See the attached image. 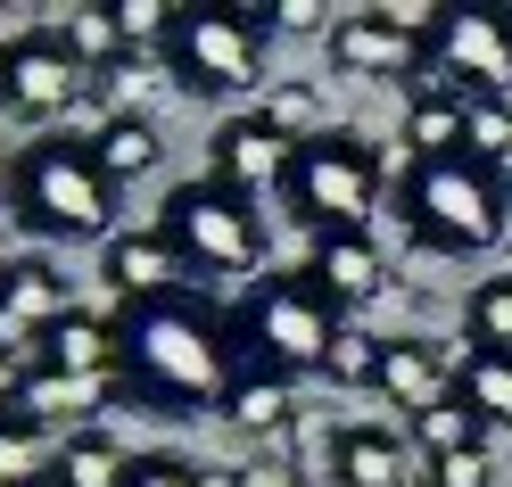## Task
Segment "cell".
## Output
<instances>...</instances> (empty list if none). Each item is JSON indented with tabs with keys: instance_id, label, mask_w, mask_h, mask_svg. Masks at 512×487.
<instances>
[{
	"instance_id": "cell-24",
	"label": "cell",
	"mask_w": 512,
	"mask_h": 487,
	"mask_svg": "<svg viewBox=\"0 0 512 487\" xmlns=\"http://www.w3.org/2000/svg\"><path fill=\"white\" fill-rule=\"evenodd\" d=\"M124 471H133V454H124L108 430H75L58 438V487H124Z\"/></svg>"
},
{
	"instance_id": "cell-8",
	"label": "cell",
	"mask_w": 512,
	"mask_h": 487,
	"mask_svg": "<svg viewBox=\"0 0 512 487\" xmlns=\"http://www.w3.org/2000/svg\"><path fill=\"white\" fill-rule=\"evenodd\" d=\"M430 83L455 100H512V9L504 0H455L430 25Z\"/></svg>"
},
{
	"instance_id": "cell-31",
	"label": "cell",
	"mask_w": 512,
	"mask_h": 487,
	"mask_svg": "<svg viewBox=\"0 0 512 487\" xmlns=\"http://www.w3.org/2000/svg\"><path fill=\"white\" fill-rule=\"evenodd\" d=\"M108 9H116V25H124V42H133V58L141 50H166V34H174V0H108Z\"/></svg>"
},
{
	"instance_id": "cell-22",
	"label": "cell",
	"mask_w": 512,
	"mask_h": 487,
	"mask_svg": "<svg viewBox=\"0 0 512 487\" xmlns=\"http://www.w3.org/2000/svg\"><path fill=\"white\" fill-rule=\"evenodd\" d=\"M405 438L422 446V463H446V454H471V446H488V421H479L463 397H438L430 413H413V421H405Z\"/></svg>"
},
{
	"instance_id": "cell-23",
	"label": "cell",
	"mask_w": 512,
	"mask_h": 487,
	"mask_svg": "<svg viewBox=\"0 0 512 487\" xmlns=\"http://www.w3.org/2000/svg\"><path fill=\"white\" fill-rule=\"evenodd\" d=\"M223 421H240V430H256V438H281L290 430V380L240 364V380L223 388Z\"/></svg>"
},
{
	"instance_id": "cell-16",
	"label": "cell",
	"mask_w": 512,
	"mask_h": 487,
	"mask_svg": "<svg viewBox=\"0 0 512 487\" xmlns=\"http://www.w3.org/2000/svg\"><path fill=\"white\" fill-rule=\"evenodd\" d=\"M124 397V380H83V372H58V364H25L17 372V413L42 421V430H58L67 413H100Z\"/></svg>"
},
{
	"instance_id": "cell-20",
	"label": "cell",
	"mask_w": 512,
	"mask_h": 487,
	"mask_svg": "<svg viewBox=\"0 0 512 487\" xmlns=\"http://www.w3.org/2000/svg\"><path fill=\"white\" fill-rule=\"evenodd\" d=\"M405 149L413 157H463V100H455V91L422 83L405 100Z\"/></svg>"
},
{
	"instance_id": "cell-28",
	"label": "cell",
	"mask_w": 512,
	"mask_h": 487,
	"mask_svg": "<svg viewBox=\"0 0 512 487\" xmlns=\"http://www.w3.org/2000/svg\"><path fill=\"white\" fill-rule=\"evenodd\" d=\"M463 157L512 174V100H463Z\"/></svg>"
},
{
	"instance_id": "cell-18",
	"label": "cell",
	"mask_w": 512,
	"mask_h": 487,
	"mask_svg": "<svg viewBox=\"0 0 512 487\" xmlns=\"http://www.w3.org/2000/svg\"><path fill=\"white\" fill-rule=\"evenodd\" d=\"M331 479H339V487H405L397 430H380V421L339 430V438H331Z\"/></svg>"
},
{
	"instance_id": "cell-14",
	"label": "cell",
	"mask_w": 512,
	"mask_h": 487,
	"mask_svg": "<svg viewBox=\"0 0 512 487\" xmlns=\"http://www.w3.org/2000/svg\"><path fill=\"white\" fill-rule=\"evenodd\" d=\"M281 166H290V141H273L256 116H223L215 124V141H207V174L215 182H232L256 199V182H281Z\"/></svg>"
},
{
	"instance_id": "cell-12",
	"label": "cell",
	"mask_w": 512,
	"mask_h": 487,
	"mask_svg": "<svg viewBox=\"0 0 512 487\" xmlns=\"http://www.w3.org/2000/svg\"><path fill=\"white\" fill-rule=\"evenodd\" d=\"M100 273H108V289L124 306H149V298H182V281H190V265H182V248L157 232H116L108 240V256H100Z\"/></svg>"
},
{
	"instance_id": "cell-37",
	"label": "cell",
	"mask_w": 512,
	"mask_h": 487,
	"mask_svg": "<svg viewBox=\"0 0 512 487\" xmlns=\"http://www.w3.org/2000/svg\"><path fill=\"white\" fill-rule=\"evenodd\" d=\"M0 273H9V256H0Z\"/></svg>"
},
{
	"instance_id": "cell-11",
	"label": "cell",
	"mask_w": 512,
	"mask_h": 487,
	"mask_svg": "<svg viewBox=\"0 0 512 487\" xmlns=\"http://www.w3.org/2000/svg\"><path fill=\"white\" fill-rule=\"evenodd\" d=\"M67 314H75L67 306V273H58L50 256H9V273H0V347L42 364V339Z\"/></svg>"
},
{
	"instance_id": "cell-33",
	"label": "cell",
	"mask_w": 512,
	"mask_h": 487,
	"mask_svg": "<svg viewBox=\"0 0 512 487\" xmlns=\"http://www.w3.org/2000/svg\"><path fill=\"white\" fill-rule=\"evenodd\" d=\"M207 471H190V463H174V454H141L133 471H124V487H199Z\"/></svg>"
},
{
	"instance_id": "cell-7",
	"label": "cell",
	"mask_w": 512,
	"mask_h": 487,
	"mask_svg": "<svg viewBox=\"0 0 512 487\" xmlns=\"http://www.w3.org/2000/svg\"><path fill=\"white\" fill-rule=\"evenodd\" d=\"M166 67L190 100H232V91H256L265 75V34L223 0V9H182L166 34Z\"/></svg>"
},
{
	"instance_id": "cell-35",
	"label": "cell",
	"mask_w": 512,
	"mask_h": 487,
	"mask_svg": "<svg viewBox=\"0 0 512 487\" xmlns=\"http://www.w3.org/2000/svg\"><path fill=\"white\" fill-rule=\"evenodd\" d=\"M9 413H17V372L0 364V421H9Z\"/></svg>"
},
{
	"instance_id": "cell-2",
	"label": "cell",
	"mask_w": 512,
	"mask_h": 487,
	"mask_svg": "<svg viewBox=\"0 0 512 487\" xmlns=\"http://www.w3.org/2000/svg\"><path fill=\"white\" fill-rule=\"evenodd\" d=\"M397 215L413 248L430 256H488L504 240V215H512V190L496 166H479V157H413L405 182H397Z\"/></svg>"
},
{
	"instance_id": "cell-13",
	"label": "cell",
	"mask_w": 512,
	"mask_h": 487,
	"mask_svg": "<svg viewBox=\"0 0 512 487\" xmlns=\"http://www.w3.org/2000/svg\"><path fill=\"white\" fill-rule=\"evenodd\" d=\"M306 273L323 281V289H331V306L347 314V306H364V298H380V289H389V256H380L372 232H314Z\"/></svg>"
},
{
	"instance_id": "cell-36",
	"label": "cell",
	"mask_w": 512,
	"mask_h": 487,
	"mask_svg": "<svg viewBox=\"0 0 512 487\" xmlns=\"http://www.w3.org/2000/svg\"><path fill=\"white\" fill-rule=\"evenodd\" d=\"M9 174H17V166H9V149H0V182H9Z\"/></svg>"
},
{
	"instance_id": "cell-29",
	"label": "cell",
	"mask_w": 512,
	"mask_h": 487,
	"mask_svg": "<svg viewBox=\"0 0 512 487\" xmlns=\"http://www.w3.org/2000/svg\"><path fill=\"white\" fill-rule=\"evenodd\" d=\"M463 331H471V347H512V273L471 281V298H463Z\"/></svg>"
},
{
	"instance_id": "cell-5",
	"label": "cell",
	"mask_w": 512,
	"mask_h": 487,
	"mask_svg": "<svg viewBox=\"0 0 512 487\" xmlns=\"http://www.w3.org/2000/svg\"><path fill=\"white\" fill-rule=\"evenodd\" d=\"M273 190L306 232H364L380 190H389V166H380V149L364 133H314L306 149H290Z\"/></svg>"
},
{
	"instance_id": "cell-38",
	"label": "cell",
	"mask_w": 512,
	"mask_h": 487,
	"mask_svg": "<svg viewBox=\"0 0 512 487\" xmlns=\"http://www.w3.org/2000/svg\"><path fill=\"white\" fill-rule=\"evenodd\" d=\"M42 487H58V479H42Z\"/></svg>"
},
{
	"instance_id": "cell-30",
	"label": "cell",
	"mask_w": 512,
	"mask_h": 487,
	"mask_svg": "<svg viewBox=\"0 0 512 487\" xmlns=\"http://www.w3.org/2000/svg\"><path fill=\"white\" fill-rule=\"evenodd\" d=\"M380 355H389V339L364 331V322H347L339 347H331V364H323V380L331 388H380Z\"/></svg>"
},
{
	"instance_id": "cell-25",
	"label": "cell",
	"mask_w": 512,
	"mask_h": 487,
	"mask_svg": "<svg viewBox=\"0 0 512 487\" xmlns=\"http://www.w3.org/2000/svg\"><path fill=\"white\" fill-rule=\"evenodd\" d=\"M50 471H58V438L42 430V421L9 413L0 421V487H42Z\"/></svg>"
},
{
	"instance_id": "cell-39",
	"label": "cell",
	"mask_w": 512,
	"mask_h": 487,
	"mask_svg": "<svg viewBox=\"0 0 512 487\" xmlns=\"http://www.w3.org/2000/svg\"><path fill=\"white\" fill-rule=\"evenodd\" d=\"M504 190H512V174H504Z\"/></svg>"
},
{
	"instance_id": "cell-34",
	"label": "cell",
	"mask_w": 512,
	"mask_h": 487,
	"mask_svg": "<svg viewBox=\"0 0 512 487\" xmlns=\"http://www.w3.org/2000/svg\"><path fill=\"white\" fill-rule=\"evenodd\" d=\"M240 487H298V479H290V463H248Z\"/></svg>"
},
{
	"instance_id": "cell-27",
	"label": "cell",
	"mask_w": 512,
	"mask_h": 487,
	"mask_svg": "<svg viewBox=\"0 0 512 487\" xmlns=\"http://www.w3.org/2000/svg\"><path fill=\"white\" fill-rule=\"evenodd\" d=\"M256 124H265L273 141H290V149H306L314 133H323V100H314V83H273L265 100H256Z\"/></svg>"
},
{
	"instance_id": "cell-32",
	"label": "cell",
	"mask_w": 512,
	"mask_h": 487,
	"mask_svg": "<svg viewBox=\"0 0 512 487\" xmlns=\"http://www.w3.org/2000/svg\"><path fill=\"white\" fill-rule=\"evenodd\" d=\"M430 487H496L488 446H471V454H446V463H430Z\"/></svg>"
},
{
	"instance_id": "cell-1",
	"label": "cell",
	"mask_w": 512,
	"mask_h": 487,
	"mask_svg": "<svg viewBox=\"0 0 512 487\" xmlns=\"http://www.w3.org/2000/svg\"><path fill=\"white\" fill-rule=\"evenodd\" d=\"M124 331V397L157 405V413H190V405H223V388L240 380V347L232 322H215L190 298H149L116 314Z\"/></svg>"
},
{
	"instance_id": "cell-6",
	"label": "cell",
	"mask_w": 512,
	"mask_h": 487,
	"mask_svg": "<svg viewBox=\"0 0 512 487\" xmlns=\"http://www.w3.org/2000/svg\"><path fill=\"white\" fill-rule=\"evenodd\" d=\"M157 232H166V240L182 248L190 281L265 273V215H256V199H248V190L215 182V174L182 182L174 199H166V215H157Z\"/></svg>"
},
{
	"instance_id": "cell-3",
	"label": "cell",
	"mask_w": 512,
	"mask_h": 487,
	"mask_svg": "<svg viewBox=\"0 0 512 487\" xmlns=\"http://www.w3.org/2000/svg\"><path fill=\"white\" fill-rule=\"evenodd\" d=\"M339 306H331V289L314 281L306 265L298 273H265L240 298L232 314V347L248 355V372H273V380H290V372H323L331 364V347H339Z\"/></svg>"
},
{
	"instance_id": "cell-10",
	"label": "cell",
	"mask_w": 512,
	"mask_h": 487,
	"mask_svg": "<svg viewBox=\"0 0 512 487\" xmlns=\"http://www.w3.org/2000/svg\"><path fill=\"white\" fill-rule=\"evenodd\" d=\"M83 67L50 34H17L0 50V116H34V124H67V108L83 100Z\"/></svg>"
},
{
	"instance_id": "cell-26",
	"label": "cell",
	"mask_w": 512,
	"mask_h": 487,
	"mask_svg": "<svg viewBox=\"0 0 512 487\" xmlns=\"http://www.w3.org/2000/svg\"><path fill=\"white\" fill-rule=\"evenodd\" d=\"M157 149H166V141H157V124H149V116H108V133L91 141V157L108 166V182L149 174V166H157Z\"/></svg>"
},
{
	"instance_id": "cell-19",
	"label": "cell",
	"mask_w": 512,
	"mask_h": 487,
	"mask_svg": "<svg viewBox=\"0 0 512 487\" xmlns=\"http://www.w3.org/2000/svg\"><path fill=\"white\" fill-rule=\"evenodd\" d=\"M455 397L488 421V430H512V347H463Z\"/></svg>"
},
{
	"instance_id": "cell-21",
	"label": "cell",
	"mask_w": 512,
	"mask_h": 487,
	"mask_svg": "<svg viewBox=\"0 0 512 487\" xmlns=\"http://www.w3.org/2000/svg\"><path fill=\"white\" fill-rule=\"evenodd\" d=\"M50 42L75 58V67H91V75H108L116 58H133V42H124V25H116V9H67L50 25Z\"/></svg>"
},
{
	"instance_id": "cell-9",
	"label": "cell",
	"mask_w": 512,
	"mask_h": 487,
	"mask_svg": "<svg viewBox=\"0 0 512 487\" xmlns=\"http://www.w3.org/2000/svg\"><path fill=\"white\" fill-rule=\"evenodd\" d=\"M331 67L339 75H364V83H430V34H413L397 9H356V17H331Z\"/></svg>"
},
{
	"instance_id": "cell-17",
	"label": "cell",
	"mask_w": 512,
	"mask_h": 487,
	"mask_svg": "<svg viewBox=\"0 0 512 487\" xmlns=\"http://www.w3.org/2000/svg\"><path fill=\"white\" fill-rule=\"evenodd\" d=\"M42 364H58V372H83V380H124V331L108 314H67L58 331L42 339Z\"/></svg>"
},
{
	"instance_id": "cell-15",
	"label": "cell",
	"mask_w": 512,
	"mask_h": 487,
	"mask_svg": "<svg viewBox=\"0 0 512 487\" xmlns=\"http://www.w3.org/2000/svg\"><path fill=\"white\" fill-rule=\"evenodd\" d=\"M380 397H389L405 421L430 413L438 397H455V364H446L438 339H389V355H380Z\"/></svg>"
},
{
	"instance_id": "cell-4",
	"label": "cell",
	"mask_w": 512,
	"mask_h": 487,
	"mask_svg": "<svg viewBox=\"0 0 512 487\" xmlns=\"http://www.w3.org/2000/svg\"><path fill=\"white\" fill-rule=\"evenodd\" d=\"M9 199H17V223L42 232V240H116V182L67 133H50L17 157Z\"/></svg>"
}]
</instances>
